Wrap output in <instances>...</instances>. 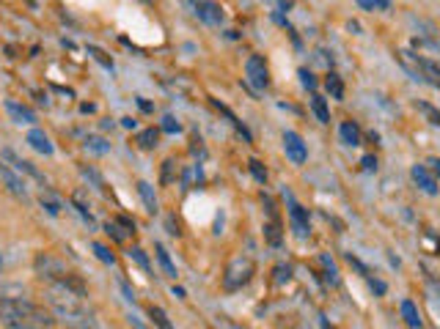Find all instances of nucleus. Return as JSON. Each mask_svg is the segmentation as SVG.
Segmentation results:
<instances>
[{
    "label": "nucleus",
    "instance_id": "obj_1",
    "mask_svg": "<svg viewBox=\"0 0 440 329\" xmlns=\"http://www.w3.org/2000/svg\"><path fill=\"white\" fill-rule=\"evenodd\" d=\"M47 305L66 329H100V318L85 299V286L72 277L66 283H50L44 291Z\"/></svg>",
    "mask_w": 440,
    "mask_h": 329
},
{
    "label": "nucleus",
    "instance_id": "obj_2",
    "mask_svg": "<svg viewBox=\"0 0 440 329\" xmlns=\"http://www.w3.org/2000/svg\"><path fill=\"white\" fill-rule=\"evenodd\" d=\"M0 324L6 329H53L55 318L42 305L22 299V296H3L0 299Z\"/></svg>",
    "mask_w": 440,
    "mask_h": 329
},
{
    "label": "nucleus",
    "instance_id": "obj_3",
    "mask_svg": "<svg viewBox=\"0 0 440 329\" xmlns=\"http://www.w3.org/2000/svg\"><path fill=\"white\" fill-rule=\"evenodd\" d=\"M33 269H36V274L42 280H47V283H66V280L75 277V272L66 267L61 258H55L53 252H39L33 258Z\"/></svg>",
    "mask_w": 440,
    "mask_h": 329
},
{
    "label": "nucleus",
    "instance_id": "obj_4",
    "mask_svg": "<svg viewBox=\"0 0 440 329\" xmlns=\"http://www.w3.org/2000/svg\"><path fill=\"white\" fill-rule=\"evenodd\" d=\"M253 272H256V267H253V261L248 255L231 258L226 272H223V288H226V291H240L242 286L251 283Z\"/></svg>",
    "mask_w": 440,
    "mask_h": 329
},
{
    "label": "nucleus",
    "instance_id": "obj_5",
    "mask_svg": "<svg viewBox=\"0 0 440 329\" xmlns=\"http://www.w3.org/2000/svg\"><path fill=\"white\" fill-rule=\"evenodd\" d=\"M245 77L256 91H264L270 85V72H267V63H264L262 55H251L245 61Z\"/></svg>",
    "mask_w": 440,
    "mask_h": 329
},
{
    "label": "nucleus",
    "instance_id": "obj_6",
    "mask_svg": "<svg viewBox=\"0 0 440 329\" xmlns=\"http://www.w3.org/2000/svg\"><path fill=\"white\" fill-rule=\"evenodd\" d=\"M284 151L294 164H306V160H308V148L297 132H284Z\"/></svg>",
    "mask_w": 440,
    "mask_h": 329
},
{
    "label": "nucleus",
    "instance_id": "obj_7",
    "mask_svg": "<svg viewBox=\"0 0 440 329\" xmlns=\"http://www.w3.org/2000/svg\"><path fill=\"white\" fill-rule=\"evenodd\" d=\"M286 203H289V220H292V228H294V233L300 236V239H306L308 236V214H306V208L297 203L292 198V192H286Z\"/></svg>",
    "mask_w": 440,
    "mask_h": 329
},
{
    "label": "nucleus",
    "instance_id": "obj_8",
    "mask_svg": "<svg viewBox=\"0 0 440 329\" xmlns=\"http://www.w3.org/2000/svg\"><path fill=\"white\" fill-rule=\"evenodd\" d=\"M0 182L6 184V189L14 195V198H20V201H28L31 195H28V184L22 182V176L17 170H9L6 164H0Z\"/></svg>",
    "mask_w": 440,
    "mask_h": 329
},
{
    "label": "nucleus",
    "instance_id": "obj_9",
    "mask_svg": "<svg viewBox=\"0 0 440 329\" xmlns=\"http://www.w3.org/2000/svg\"><path fill=\"white\" fill-rule=\"evenodd\" d=\"M3 160H6V162H11V167H14V170H17L20 176H22V173H25V176H31L33 182H39V184H42V186H47V179H44L42 173H39V170H36L33 164L28 162V160H22V157H17V154H14L11 148H3Z\"/></svg>",
    "mask_w": 440,
    "mask_h": 329
},
{
    "label": "nucleus",
    "instance_id": "obj_10",
    "mask_svg": "<svg viewBox=\"0 0 440 329\" xmlns=\"http://www.w3.org/2000/svg\"><path fill=\"white\" fill-rule=\"evenodd\" d=\"M193 9H195V17H198L201 22H207V25H220V22H223V11H220V6L212 3V0H195Z\"/></svg>",
    "mask_w": 440,
    "mask_h": 329
},
{
    "label": "nucleus",
    "instance_id": "obj_11",
    "mask_svg": "<svg viewBox=\"0 0 440 329\" xmlns=\"http://www.w3.org/2000/svg\"><path fill=\"white\" fill-rule=\"evenodd\" d=\"M410 176H413V182L419 184L421 192H426V195H438V182H435V176H432L424 164H413Z\"/></svg>",
    "mask_w": 440,
    "mask_h": 329
},
{
    "label": "nucleus",
    "instance_id": "obj_12",
    "mask_svg": "<svg viewBox=\"0 0 440 329\" xmlns=\"http://www.w3.org/2000/svg\"><path fill=\"white\" fill-rule=\"evenodd\" d=\"M6 113L11 116L14 123H36V113L31 107H25V104L14 102V99H6Z\"/></svg>",
    "mask_w": 440,
    "mask_h": 329
},
{
    "label": "nucleus",
    "instance_id": "obj_13",
    "mask_svg": "<svg viewBox=\"0 0 440 329\" xmlns=\"http://www.w3.org/2000/svg\"><path fill=\"white\" fill-rule=\"evenodd\" d=\"M25 140L31 143V148H36V151H39V154H44V157H50V154L55 151V148H53V143H50V138L44 135L42 129H31Z\"/></svg>",
    "mask_w": 440,
    "mask_h": 329
},
{
    "label": "nucleus",
    "instance_id": "obj_14",
    "mask_svg": "<svg viewBox=\"0 0 440 329\" xmlns=\"http://www.w3.org/2000/svg\"><path fill=\"white\" fill-rule=\"evenodd\" d=\"M402 318H404V324H407L410 329L424 327L421 313H419V308H416V302H413V299H404V302H402Z\"/></svg>",
    "mask_w": 440,
    "mask_h": 329
},
{
    "label": "nucleus",
    "instance_id": "obj_15",
    "mask_svg": "<svg viewBox=\"0 0 440 329\" xmlns=\"http://www.w3.org/2000/svg\"><path fill=\"white\" fill-rule=\"evenodd\" d=\"M138 195H141V201L146 206L149 214H157V195H154V186L149 184V182H138Z\"/></svg>",
    "mask_w": 440,
    "mask_h": 329
},
{
    "label": "nucleus",
    "instance_id": "obj_16",
    "mask_svg": "<svg viewBox=\"0 0 440 329\" xmlns=\"http://www.w3.org/2000/svg\"><path fill=\"white\" fill-rule=\"evenodd\" d=\"M135 143L141 145L144 151H151L154 145L160 143V129H154V126H149V129H144L138 138H135Z\"/></svg>",
    "mask_w": 440,
    "mask_h": 329
},
{
    "label": "nucleus",
    "instance_id": "obj_17",
    "mask_svg": "<svg viewBox=\"0 0 440 329\" xmlns=\"http://www.w3.org/2000/svg\"><path fill=\"white\" fill-rule=\"evenodd\" d=\"M338 132H341V140L347 145H360V129H358L355 121H344Z\"/></svg>",
    "mask_w": 440,
    "mask_h": 329
},
{
    "label": "nucleus",
    "instance_id": "obj_18",
    "mask_svg": "<svg viewBox=\"0 0 440 329\" xmlns=\"http://www.w3.org/2000/svg\"><path fill=\"white\" fill-rule=\"evenodd\" d=\"M39 201H42V206L47 208V214H53V217H58V214H61V208H63L61 198H55L47 186H44V192H42V198H39Z\"/></svg>",
    "mask_w": 440,
    "mask_h": 329
},
{
    "label": "nucleus",
    "instance_id": "obj_19",
    "mask_svg": "<svg viewBox=\"0 0 440 329\" xmlns=\"http://www.w3.org/2000/svg\"><path fill=\"white\" fill-rule=\"evenodd\" d=\"M325 88H328V94H331L333 99H338V102L344 99V82H341V77H338V74H333V72H331V74H328V80H325Z\"/></svg>",
    "mask_w": 440,
    "mask_h": 329
},
{
    "label": "nucleus",
    "instance_id": "obj_20",
    "mask_svg": "<svg viewBox=\"0 0 440 329\" xmlns=\"http://www.w3.org/2000/svg\"><path fill=\"white\" fill-rule=\"evenodd\" d=\"M154 252H157V261H160V267L166 269L168 277H176V267H173V261H171V255H168V250L163 245H154Z\"/></svg>",
    "mask_w": 440,
    "mask_h": 329
},
{
    "label": "nucleus",
    "instance_id": "obj_21",
    "mask_svg": "<svg viewBox=\"0 0 440 329\" xmlns=\"http://www.w3.org/2000/svg\"><path fill=\"white\" fill-rule=\"evenodd\" d=\"M311 110H314V116L322 123H331V110H328V104H325L322 96H314V99H311Z\"/></svg>",
    "mask_w": 440,
    "mask_h": 329
},
{
    "label": "nucleus",
    "instance_id": "obj_22",
    "mask_svg": "<svg viewBox=\"0 0 440 329\" xmlns=\"http://www.w3.org/2000/svg\"><path fill=\"white\" fill-rule=\"evenodd\" d=\"M149 318L157 324L160 329H173V324L168 321V316H166V310L163 308H149Z\"/></svg>",
    "mask_w": 440,
    "mask_h": 329
},
{
    "label": "nucleus",
    "instance_id": "obj_23",
    "mask_svg": "<svg viewBox=\"0 0 440 329\" xmlns=\"http://www.w3.org/2000/svg\"><path fill=\"white\" fill-rule=\"evenodd\" d=\"M91 250L97 252V258H100L102 264H110V267L116 264V255H113V252H110L105 245H100V242H91Z\"/></svg>",
    "mask_w": 440,
    "mask_h": 329
},
{
    "label": "nucleus",
    "instance_id": "obj_24",
    "mask_svg": "<svg viewBox=\"0 0 440 329\" xmlns=\"http://www.w3.org/2000/svg\"><path fill=\"white\" fill-rule=\"evenodd\" d=\"M358 6L366 9V11H388L391 0H358Z\"/></svg>",
    "mask_w": 440,
    "mask_h": 329
},
{
    "label": "nucleus",
    "instance_id": "obj_25",
    "mask_svg": "<svg viewBox=\"0 0 440 329\" xmlns=\"http://www.w3.org/2000/svg\"><path fill=\"white\" fill-rule=\"evenodd\" d=\"M85 148L94 151V154H107V151H110V143L102 140V138H85Z\"/></svg>",
    "mask_w": 440,
    "mask_h": 329
},
{
    "label": "nucleus",
    "instance_id": "obj_26",
    "mask_svg": "<svg viewBox=\"0 0 440 329\" xmlns=\"http://www.w3.org/2000/svg\"><path fill=\"white\" fill-rule=\"evenodd\" d=\"M426 296H429V305L435 310V316H440V283H429L426 286Z\"/></svg>",
    "mask_w": 440,
    "mask_h": 329
},
{
    "label": "nucleus",
    "instance_id": "obj_27",
    "mask_svg": "<svg viewBox=\"0 0 440 329\" xmlns=\"http://www.w3.org/2000/svg\"><path fill=\"white\" fill-rule=\"evenodd\" d=\"M129 258H132V261H135L138 267L144 269V272H151V264H149L146 252H144L141 247H132V250H129Z\"/></svg>",
    "mask_w": 440,
    "mask_h": 329
},
{
    "label": "nucleus",
    "instance_id": "obj_28",
    "mask_svg": "<svg viewBox=\"0 0 440 329\" xmlns=\"http://www.w3.org/2000/svg\"><path fill=\"white\" fill-rule=\"evenodd\" d=\"M80 173H83V179L85 182H91V184L97 186V189H105V182H102V176H100V173H97V170H94V167H80Z\"/></svg>",
    "mask_w": 440,
    "mask_h": 329
},
{
    "label": "nucleus",
    "instance_id": "obj_29",
    "mask_svg": "<svg viewBox=\"0 0 440 329\" xmlns=\"http://www.w3.org/2000/svg\"><path fill=\"white\" fill-rule=\"evenodd\" d=\"M105 233H107V236H113L116 242H124V239H127V230H122V223H107Z\"/></svg>",
    "mask_w": 440,
    "mask_h": 329
},
{
    "label": "nucleus",
    "instance_id": "obj_30",
    "mask_svg": "<svg viewBox=\"0 0 440 329\" xmlns=\"http://www.w3.org/2000/svg\"><path fill=\"white\" fill-rule=\"evenodd\" d=\"M251 173H253V179H256L259 184H264V182H267V170L262 167V162H256V160H251Z\"/></svg>",
    "mask_w": 440,
    "mask_h": 329
},
{
    "label": "nucleus",
    "instance_id": "obj_31",
    "mask_svg": "<svg viewBox=\"0 0 440 329\" xmlns=\"http://www.w3.org/2000/svg\"><path fill=\"white\" fill-rule=\"evenodd\" d=\"M88 52H91V55H94V58H97V61L102 63V66H105V69H113V61H110V58H107L105 52H102V50H97V47H88Z\"/></svg>",
    "mask_w": 440,
    "mask_h": 329
},
{
    "label": "nucleus",
    "instance_id": "obj_32",
    "mask_svg": "<svg viewBox=\"0 0 440 329\" xmlns=\"http://www.w3.org/2000/svg\"><path fill=\"white\" fill-rule=\"evenodd\" d=\"M163 132H179V121L173 118V116H163Z\"/></svg>",
    "mask_w": 440,
    "mask_h": 329
},
{
    "label": "nucleus",
    "instance_id": "obj_33",
    "mask_svg": "<svg viewBox=\"0 0 440 329\" xmlns=\"http://www.w3.org/2000/svg\"><path fill=\"white\" fill-rule=\"evenodd\" d=\"M300 80H303V85H306V88H316L314 74H311V72H306V69H300Z\"/></svg>",
    "mask_w": 440,
    "mask_h": 329
},
{
    "label": "nucleus",
    "instance_id": "obj_34",
    "mask_svg": "<svg viewBox=\"0 0 440 329\" xmlns=\"http://www.w3.org/2000/svg\"><path fill=\"white\" fill-rule=\"evenodd\" d=\"M275 274H278V277H275L278 283H284V280L289 283V269H286V267H278V269H275Z\"/></svg>",
    "mask_w": 440,
    "mask_h": 329
},
{
    "label": "nucleus",
    "instance_id": "obj_35",
    "mask_svg": "<svg viewBox=\"0 0 440 329\" xmlns=\"http://www.w3.org/2000/svg\"><path fill=\"white\" fill-rule=\"evenodd\" d=\"M363 170H369V173L377 170V160L375 157H363Z\"/></svg>",
    "mask_w": 440,
    "mask_h": 329
},
{
    "label": "nucleus",
    "instance_id": "obj_36",
    "mask_svg": "<svg viewBox=\"0 0 440 329\" xmlns=\"http://www.w3.org/2000/svg\"><path fill=\"white\" fill-rule=\"evenodd\" d=\"M421 110H424V113H429V118H432V123H440V116H438V113H435V110H432V107H429V104H421Z\"/></svg>",
    "mask_w": 440,
    "mask_h": 329
},
{
    "label": "nucleus",
    "instance_id": "obj_37",
    "mask_svg": "<svg viewBox=\"0 0 440 329\" xmlns=\"http://www.w3.org/2000/svg\"><path fill=\"white\" fill-rule=\"evenodd\" d=\"M171 167H173V162L168 160V162H166V173H163V182H166V184L171 182Z\"/></svg>",
    "mask_w": 440,
    "mask_h": 329
},
{
    "label": "nucleus",
    "instance_id": "obj_38",
    "mask_svg": "<svg viewBox=\"0 0 440 329\" xmlns=\"http://www.w3.org/2000/svg\"><path fill=\"white\" fill-rule=\"evenodd\" d=\"M429 164H432V173H435V176H440V160H435V157H432V160H429Z\"/></svg>",
    "mask_w": 440,
    "mask_h": 329
},
{
    "label": "nucleus",
    "instance_id": "obj_39",
    "mask_svg": "<svg viewBox=\"0 0 440 329\" xmlns=\"http://www.w3.org/2000/svg\"><path fill=\"white\" fill-rule=\"evenodd\" d=\"M122 123H124L127 129H135V118H122Z\"/></svg>",
    "mask_w": 440,
    "mask_h": 329
},
{
    "label": "nucleus",
    "instance_id": "obj_40",
    "mask_svg": "<svg viewBox=\"0 0 440 329\" xmlns=\"http://www.w3.org/2000/svg\"><path fill=\"white\" fill-rule=\"evenodd\" d=\"M3 264H6V258H3V252H0V267H3Z\"/></svg>",
    "mask_w": 440,
    "mask_h": 329
}]
</instances>
